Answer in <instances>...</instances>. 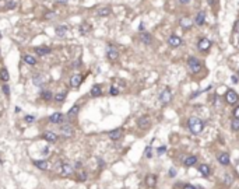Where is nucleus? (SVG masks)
Returning <instances> with one entry per match:
<instances>
[{
  "instance_id": "1",
  "label": "nucleus",
  "mask_w": 239,
  "mask_h": 189,
  "mask_svg": "<svg viewBox=\"0 0 239 189\" xmlns=\"http://www.w3.org/2000/svg\"><path fill=\"white\" fill-rule=\"evenodd\" d=\"M189 125V129H190V132L192 133H194V135H199L200 132L203 130V127H204V123H203V120L199 119V118H190L188 122Z\"/></svg>"
},
{
  "instance_id": "2",
  "label": "nucleus",
  "mask_w": 239,
  "mask_h": 189,
  "mask_svg": "<svg viewBox=\"0 0 239 189\" xmlns=\"http://www.w3.org/2000/svg\"><path fill=\"white\" fill-rule=\"evenodd\" d=\"M188 66H189V69H190V72L194 73V74L201 70V63H200L199 59H196V58H189Z\"/></svg>"
},
{
  "instance_id": "3",
  "label": "nucleus",
  "mask_w": 239,
  "mask_h": 189,
  "mask_svg": "<svg viewBox=\"0 0 239 189\" xmlns=\"http://www.w3.org/2000/svg\"><path fill=\"white\" fill-rule=\"evenodd\" d=\"M171 100H172V93H171L169 88L162 90V93L159 94V101L162 104H168V102H171Z\"/></svg>"
},
{
  "instance_id": "4",
  "label": "nucleus",
  "mask_w": 239,
  "mask_h": 189,
  "mask_svg": "<svg viewBox=\"0 0 239 189\" xmlns=\"http://www.w3.org/2000/svg\"><path fill=\"white\" fill-rule=\"evenodd\" d=\"M225 100H227L228 104H236L238 100H239V97L234 90H228L227 91V94H225Z\"/></svg>"
},
{
  "instance_id": "5",
  "label": "nucleus",
  "mask_w": 239,
  "mask_h": 189,
  "mask_svg": "<svg viewBox=\"0 0 239 189\" xmlns=\"http://www.w3.org/2000/svg\"><path fill=\"white\" fill-rule=\"evenodd\" d=\"M73 174V167L70 164H62L60 167V177L66 178V177H70Z\"/></svg>"
},
{
  "instance_id": "6",
  "label": "nucleus",
  "mask_w": 239,
  "mask_h": 189,
  "mask_svg": "<svg viewBox=\"0 0 239 189\" xmlns=\"http://www.w3.org/2000/svg\"><path fill=\"white\" fill-rule=\"evenodd\" d=\"M49 122H51V123L60 125L62 122H65V116H63V113H60V112H55L53 115L49 116Z\"/></svg>"
},
{
  "instance_id": "7",
  "label": "nucleus",
  "mask_w": 239,
  "mask_h": 189,
  "mask_svg": "<svg viewBox=\"0 0 239 189\" xmlns=\"http://www.w3.org/2000/svg\"><path fill=\"white\" fill-rule=\"evenodd\" d=\"M137 125H138V127H140V129H148V127L151 126V119H150L148 116H143V118H140V119H138Z\"/></svg>"
},
{
  "instance_id": "8",
  "label": "nucleus",
  "mask_w": 239,
  "mask_h": 189,
  "mask_svg": "<svg viewBox=\"0 0 239 189\" xmlns=\"http://www.w3.org/2000/svg\"><path fill=\"white\" fill-rule=\"evenodd\" d=\"M60 133H62L65 137H71L73 133H74V130H73V127L70 126V125H62V127H60Z\"/></svg>"
},
{
  "instance_id": "9",
  "label": "nucleus",
  "mask_w": 239,
  "mask_h": 189,
  "mask_svg": "<svg viewBox=\"0 0 239 189\" xmlns=\"http://www.w3.org/2000/svg\"><path fill=\"white\" fill-rule=\"evenodd\" d=\"M81 80H83V77L80 76V74H73L71 77H70V86H71L73 88H77L81 84Z\"/></svg>"
},
{
  "instance_id": "10",
  "label": "nucleus",
  "mask_w": 239,
  "mask_h": 189,
  "mask_svg": "<svg viewBox=\"0 0 239 189\" xmlns=\"http://www.w3.org/2000/svg\"><path fill=\"white\" fill-rule=\"evenodd\" d=\"M168 44H169V46H172V48H178L182 44V39L176 35H171L169 38H168Z\"/></svg>"
},
{
  "instance_id": "11",
  "label": "nucleus",
  "mask_w": 239,
  "mask_h": 189,
  "mask_svg": "<svg viewBox=\"0 0 239 189\" xmlns=\"http://www.w3.org/2000/svg\"><path fill=\"white\" fill-rule=\"evenodd\" d=\"M106 55H108V58L111 59V60H116L118 56H119V52H118V49H116L115 46H108Z\"/></svg>"
},
{
  "instance_id": "12",
  "label": "nucleus",
  "mask_w": 239,
  "mask_h": 189,
  "mask_svg": "<svg viewBox=\"0 0 239 189\" xmlns=\"http://www.w3.org/2000/svg\"><path fill=\"white\" fill-rule=\"evenodd\" d=\"M67 32H69V27H66V25H58L56 27V35H58L59 38L66 36Z\"/></svg>"
},
{
  "instance_id": "13",
  "label": "nucleus",
  "mask_w": 239,
  "mask_h": 189,
  "mask_svg": "<svg viewBox=\"0 0 239 189\" xmlns=\"http://www.w3.org/2000/svg\"><path fill=\"white\" fill-rule=\"evenodd\" d=\"M52 52L51 48H48V46H36L35 48V53L36 55H39V56H45V55H49Z\"/></svg>"
},
{
  "instance_id": "14",
  "label": "nucleus",
  "mask_w": 239,
  "mask_h": 189,
  "mask_svg": "<svg viewBox=\"0 0 239 189\" xmlns=\"http://www.w3.org/2000/svg\"><path fill=\"white\" fill-rule=\"evenodd\" d=\"M197 46H199L200 51H207V49L211 46V42L207 39V38H201V39L199 41V45H197Z\"/></svg>"
},
{
  "instance_id": "15",
  "label": "nucleus",
  "mask_w": 239,
  "mask_h": 189,
  "mask_svg": "<svg viewBox=\"0 0 239 189\" xmlns=\"http://www.w3.org/2000/svg\"><path fill=\"white\" fill-rule=\"evenodd\" d=\"M34 165H35V167H38L39 170H42V171H46V170H49V163H48V161H44V160L34 161Z\"/></svg>"
},
{
  "instance_id": "16",
  "label": "nucleus",
  "mask_w": 239,
  "mask_h": 189,
  "mask_svg": "<svg viewBox=\"0 0 239 189\" xmlns=\"http://www.w3.org/2000/svg\"><path fill=\"white\" fill-rule=\"evenodd\" d=\"M155 184H157V175H154V174L147 175V178H145V185L148 186V188H152V186H155Z\"/></svg>"
},
{
  "instance_id": "17",
  "label": "nucleus",
  "mask_w": 239,
  "mask_h": 189,
  "mask_svg": "<svg viewBox=\"0 0 239 189\" xmlns=\"http://www.w3.org/2000/svg\"><path fill=\"white\" fill-rule=\"evenodd\" d=\"M44 139L45 140H48V142H56L58 140V135L55 133V132H45L44 133Z\"/></svg>"
},
{
  "instance_id": "18",
  "label": "nucleus",
  "mask_w": 239,
  "mask_h": 189,
  "mask_svg": "<svg viewBox=\"0 0 239 189\" xmlns=\"http://www.w3.org/2000/svg\"><path fill=\"white\" fill-rule=\"evenodd\" d=\"M204 20H206V13H204L203 10L199 11V13H197V15H196V24H197V25H203Z\"/></svg>"
},
{
  "instance_id": "19",
  "label": "nucleus",
  "mask_w": 239,
  "mask_h": 189,
  "mask_svg": "<svg viewBox=\"0 0 239 189\" xmlns=\"http://www.w3.org/2000/svg\"><path fill=\"white\" fill-rule=\"evenodd\" d=\"M122 133H123L122 129H115V130H112L109 133V137L112 139V140H119V139L122 137Z\"/></svg>"
},
{
  "instance_id": "20",
  "label": "nucleus",
  "mask_w": 239,
  "mask_h": 189,
  "mask_svg": "<svg viewBox=\"0 0 239 189\" xmlns=\"http://www.w3.org/2000/svg\"><path fill=\"white\" fill-rule=\"evenodd\" d=\"M218 161H220V164H222V165H228L229 164V154L227 153H221L220 156H218Z\"/></svg>"
},
{
  "instance_id": "21",
  "label": "nucleus",
  "mask_w": 239,
  "mask_h": 189,
  "mask_svg": "<svg viewBox=\"0 0 239 189\" xmlns=\"http://www.w3.org/2000/svg\"><path fill=\"white\" fill-rule=\"evenodd\" d=\"M196 163H197V157L196 156H189V157H186L185 161H183V164H185L186 167H192Z\"/></svg>"
},
{
  "instance_id": "22",
  "label": "nucleus",
  "mask_w": 239,
  "mask_h": 189,
  "mask_svg": "<svg viewBox=\"0 0 239 189\" xmlns=\"http://www.w3.org/2000/svg\"><path fill=\"white\" fill-rule=\"evenodd\" d=\"M140 41H141L143 44H145V45H150L151 44V35H150L148 32H141L140 34Z\"/></svg>"
},
{
  "instance_id": "23",
  "label": "nucleus",
  "mask_w": 239,
  "mask_h": 189,
  "mask_svg": "<svg viewBox=\"0 0 239 189\" xmlns=\"http://www.w3.org/2000/svg\"><path fill=\"white\" fill-rule=\"evenodd\" d=\"M181 25H182V28L189 29V28H190V27L193 25V21H192V20H190V18L185 17V18H182V20H181Z\"/></svg>"
},
{
  "instance_id": "24",
  "label": "nucleus",
  "mask_w": 239,
  "mask_h": 189,
  "mask_svg": "<svg viewBox=\"0 0 239 189\" xmlns=\"http://www.w3.org/2000/svg\"><path fill=\"white\" fill-rule=\"evenodd\" d=\"M101 94H102L101 86H99V84H95L94 87L91 88V95H92V97H99Z\"/></svg>"
},
{
  "instance_id": "25",
  "label": "nucleus",
  "mask_w": 239,
  "mask_h": 189,
  "mask_svg": "<svg viewBox=\"0 0 239 189\" xmlns=\"http://www.w3.org/2000/svg\"><path fill=\"white\" fill-rule=\"evenodd\" d=\"M199 171L201 172L203 177H208V175H210V167H208L207 164H201L199 167Z\"/></svg>"
},
{
  "instance_id": "26",
  "label": "nucleus",
  "mask_w": 239,
  "mask_h": 189,
  "mask_svg": "<svg viewBox=\"0 0 239 189\" xmlns=\"http://www.w3.org/2000/svg\"><path fill=\"white\" fill-rule=\"evenodd\" d=\"M44 80H45V77L42 76V74H36V76H34L32 81L35 86H42L44 84Z\"/></svg>"
},
{
  "instance_id": "27",
  "label": "nucleus",
  "mask_w": 239,
  "mask_h": 189,
  "mask_svg": "<svg viewBox=\"0 0 239 189\" xmlns=\"http://www.w3.org/2000/svg\"><path fill=\"white\" fill-rule=\"evenodd\" d=\"M78 111H80V108H78L77 105H74V106H73V108L69 111V113H67V118H70V119H71V118H74V116L77 115V113H78Z\"/></svg>"
},
{
  "instance_id": "28",
  "label": "nucleus",
  "mask_w": 239,
  "mask_h": 189,
  "mask_svg": "<svg viewBox=\"0 0 239 189\" xmlns=\"http://www.w3.org/2000/svg\"><path fill=\"white\" fill-rule=\"evenodd\" d=\"M24 62L28 63V65H31V66H34L36 63V59L34 58V56H31V55H25V56H24Z\"/></svg>"
},
{
  "instance_id": "29",
  "label": "nucleus",
  "mask_w": 239,
  "mask_h": 189,
  "mask_svg": "<svg viewBox=\"0 0 239 189\" xmlns=\"http://www.w3.org/2000/svg\"><path fill=\"white\" fill-rule=\"evenodd\" d=\"M77 179L81 181V182H84L85 179H87V172L83 171V170H78V171H77Z\"/></svg>"
},
{
  "instance_id": "30",
  "label": "nucleus",
  "mask_w": 239,
  "mask_h": 189,
  "mask_svg": "<svg viewBox=\"0 0 239 189\" xmlns=\"http://www.w3.org/2000/svg\"><path fill=\"white\" fill-rule=\"evenodd\" d=\"M90 29H91V27L88 25L87 22H83V24H81V27H80V31H81V34H84V35L90 32Z\"/></svg>"
},
{
  "instance_id": "31",
  "label": "nucleus",
  "mask_w": 239,
  "mask_h": 189,
  "mask_svg": "<svg viewBox=\"0 0 239 189\" xmlns=\"http://www.w3.org/2000/svg\"><path fill=\"white\" fill-rule=\"evenodd\" d=\"M109 14H111V8L109 7H104V8H99V10H98V15L105 17V15H109Z\"/></svg>"
},
{
  "instance_id": "32",
  "label": "nucleus",
  "mask_w": 239,
  "mask_h": 189,
  "mask_svg": "<svg viewBox=\"0 0 239 189\" xmlns=\"http://www.w3.org/2000/svg\"><path fill=\"white\" fill-rule=\"evenodd\" d=\"M0 79L3 81H7L8 80V72L6 69H2L0 70Z\"/></svg>"
},
{
  "instance_id": "33",
  "label": "nucleus",
  "mask_w": 239,
  "mask_h": 189,
  "mask_svg": "<svg viewBox=\"0 0 239 189\" xmlns=\"http://www.w3.org/2000/svg\"><path fill=\"white\" fill-rule=\"evenodd\" d=\"M144 156L147 157V158H151V157H152V149H151V146H147V147H145Z\"/></svg>"
},
{
  "instance_id": "34",
  "label": "nucleus",
  "mask_w": 239,
  "mask_h": 189,
  "mask_svg": "<svg viewBox=\"0 0 239 189\" xmlns=\"http://www.w3.org/2000/svg\"><path fill=\"white\" fill-rule=\"evenodd\" d=\"M231 127H232V130H239V119H234L232 120V123H231Z\"/></svg>"
},
{
  "instance_id": "35",
  "label": "nucleus",
  "mask_w": 239,
  "mask_h": 189,
  "mask_svg": "<svg viewBox=\"0 0 239 189\" xmlns=\"http://www.w3.org/2000/svg\"><path fill=\"white\" fill-rule=\"evenodd\" d=\"M42 98H45L46 101L52 100V93L51 91H42Z\"/></svg>"
},
{
  "instance_id": "36",
  "label": "nucleus",
  "mask_w": 239,
  "mask_h": 189,
  "mask_svg": "<svg viewBox=\"0 0 239 189\" xmlns=\"http://www.w3.org/2000/svg\"><path fill=\"white\" fill-rule=\"evenodd\" d=\"M65 97H66L65 93H60V94H56V95H55V100H56V101H59V102H62L63 100H65Z\"/></svg>"
},
{
  "instance_id": "37",
  "label": "nucleus",
  "mask_w": 239,
  "mask_h": 189,
  "mask_svg": "<svg viewBox=\"0 0 239 189\" xmlns=\"http://www.w3.org/2000/svg\"><path fill=\"white\" fill-rule=\"evenodd\" d=\"M109 94H111V95H118V94H119V90H116V87H111Z\"/></svg>"
},
{
  "instance_id": "38",
  "label": "nucleus",
  "mask_w": 239,
  "mask_h": 189,
  "mask_svg": "<svg viewBox=\"0 0 239 189\" xmlns=\"http://www.w3.org/2000/svg\"><path fill=\"white\" fill-rule=\"evenodd\" d=\"M165 151H167V147H165V146H162V147H158V154H159V156H161V154H164Z\"/></svg>"
},
{
  "instance_id": "39",
  "label": "nucleus",
  "mask_w": 239,
  "mask_h": 189,
  "mask_svg": "<svg viewBox=\"0 0 239 189\" xmlns=\"http://www.w3.org/2000/svg\"><path fill=\"white\" fill-rule=\"evenodd\" d=\"M234 116H235L236 119H239V106H236V108L234 109Z\"/></svg>"
},
{
  "instance_id": "40",
  "label": "nucleus",
  "mask_w": 239,
  "mask_h": 189,
  "mask_svg": "<svg viewBox=\"0 0 239 189\" xmlns=\"http://www.w3.org/2000/svg\"><path fill=\"white\" fill-rule=\"evenodd\" d=\"M231 182H232L231 175H225V184H231Z\"/></svg>"
},
{
  "instance_id": "41",
  "label": "nucleus",
  "mask_w": 239,
  "mask_h": 189,
  "mask_svg": "<svg viewBox=\"0 0 239 189\" xmlns=\"http://www.w3.org/2000/svg\"><path fill=\"white\" fill-rule=\"evenodd\" d=\"M183 189H197L196 186L190 185V184H186V185H183Z\"/></svg>"
},
{
  "instance_id": "42",
  "label": "nucleus",
  "mask_w": 239,
  "mask_h": 189,
  "mask_svg": "<svg viewBox=\"0 0 239 189\" xmlns=\"http://www.w3.org/2000/svg\"><path fill=\"white\" fill-rule=\"evenodd\" d=\"M34 120V116H31V115H27L25 116V122H28V123H31Z\"/></svg>"
},
{
  "instance_id": "43",
  "label": "nucleus",
  "mask_w": 239,
  "mask_h": 189,
  "mask_svg": "<svg viewBox=\"0 0 239 189\" xmlns=\"http://www.w3.org/2000/svg\"><path fill=\"white\" fill-rule=\"evenodd\" d=\"M3 91H4V94L8 95L10 94V90H8V86H3Z\"/></svg>"
},
{
  "instance_id": "44",
  "label": "nucleus",
  "mask_w": 239,
  "mask_h": 189,
  "mask_svg": "<svg viewBox=\"0 0 239 189\" xmlns=\"http://www.w3.org/2000/svg\"><path fill=\"white\" fill-rule=\"evenodd\" d=\"M169 175H171V177H175V175H176V170H175V168H171V170H169Z\"/></svg>"
},
{
  "instance_id": "45",
  "label": "nucleus",
  "mask_w": 239,
  "mask_h": 189,
  "mask_svg": "<svg viewBox=\"0 0 239 189\" xmlns=\"http://www.w3.org/2000/svg\"><path fill=\"white\" fill-rule=\"evenodd\" d=\"M55 15H56V13H48L45 17H46V18H52V17H55Z\"/></svg>"
},
{
  "instance_id": "46",
  "label": "nucleus",
  "mask_w": 239,
  "mask_h": 189,
  "mask_svg": "<svg viewBox=\"0 0 239 189\" xmlns=\"http://www.w3.org/2000/svg\"><path fill=\"white\" fill-rule=\"evenodd\" d=\"M7 7H8V8H13V7H15V2H14V3H11V2H10V3L7 4Z\"/></svg>"
},
{
  "instance_id": "47",
  "label": "nucleus",
  "mask_w": 239,
  "mask_h": 189,
  "mask_svg": "<svg viewBox=\"0 0 239 189\" xmlns=\"http://www.w3.org/2000/svg\"><path fill=\"white\" fill-rule=\"evenodd\" d=\"M235 31L239 32V21H236V24H235Z\"/></svg>"
},
{
  "instance_id": "48",
  "label": "nucleus",
  "mask_w": 239,
  "mask_h": 189,
  "mask_svg": "<svg viewBox=\"0 0 239 189\" xmlns=\"http://www.w3.org/2000/svg\"><path fill=\"white\" fill-rule=\"evenodd\" d=\"M56 2L60 3V4H66V3H67V0H56Z\"/></svg>"
},
{
  "instance_id": "49",
  "label": "nucleus",
  "mask_w": 239,
  "mask_h": 189,
  "mask_svg": "<svg viewBox=\"0 0 239 189\" xmlns=\"http://www.w3.org/2000/svg\"><path fill=\"white\" fill-rule=\"evenodd\" d=\"M190 0H179V3H182V4H186V3H189Z\"/></svg>"
},
{
  "instance_id": "50",
  "label": "nucleus",
  "mask_w": 239,
  "mask_h": 189,
  "mask_svg": "<svg viewBox=\"0 0 239 189\" xmlns=\"http://www.w3.org/2000/svg\"><path fill=\"white\" fill-rule=\"evenodd\" d=\"M238 77H239V70H238Z\"/></svg>"
}]
</instances>
